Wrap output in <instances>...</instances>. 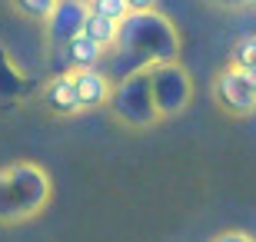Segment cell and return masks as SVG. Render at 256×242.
<instances>
[{
  "label": "cell",
  "instance_id": "cell-15",
  "mask_svg": "<svg viewBox=\"0 0 256 242\" xmlns=\"http://www.w3.org/2000/svg\"><path fill=\"white\" fill-rule=\"evenodd\" d=\"M130 10H156V0H130Z\"/></svg>",
  "mask_w": 256,
  "mask_h": 242
},
{
  "label": "cell",
  "instance_id": "cell-17",
  "mask_svg": "<svg viewBox=\"0 0 256 242\" xmlns=\"http://www.w3.org/2000/svg\"><path fill=\"white\" fill-rule=\"evenodd\" d=\"M223 3H250V0H223Z\"/></svg>",
  "mask_w": 256,
  "mask_h": 242
},
{
  "label": "cell",
  "instance_id": "cell-11",
  "mask_svg": "<svg viewBox=\"0 0 256 242\" xmlns=\"http://www.w3.org/2000/svg\"><path fill=\"white\" fill-rule=\"evenodd\" d=\"M10 7L17 10L20 17L34 20V23H47V17L57 7V0H10Z\"/></svg>",
  "mask_w": 256,
  "mask_h": 242
},
{
  "label": "cell",
  "instance_id": "cell-14",
  "mask_svg": "<svg viewBox=\"0 0 256 242\" xmlns=\"http://www.w3.org/2000/svg\"><path fill=\"white\" fill-rule=\"evenodd\" d=\"M213 242H256L250 233H220Z\"/></svg>",
  "mask_w": 256,
  "mask_h": 242
},
{
  "label": "cell",
  "instance_id": "cell-18",
  "mask_svg": "<svg viewBox=\"0 0 256 242\" xmlns=\"http://www.w3.org/2000/svg\"><path fill=\"white\" fill-rule=\"evenodd\" d=\"M250 3H253V7H256V0H250Z\"/></svg>",
  "mask_w": 256,
  "mask_h": 242
},
{
  "label": "cell",
  "instance_id": "cell-9",
  "mask_svg": "<svg viewBox=\"0 0 256 242\" xmlns=\"http://www.w3.org/2000/svg\"><path fill=\"white\" fill-rule=\"evenodd\" d=\"M47 103L57 113H80L84 103H80V93H76V80L74 73H57L47 83Z\"/></svg>",
  "mask_w": 256,
  "mask_h": 242
},
{
  "label": "cell",
  "instance_id": "cell-10",
  "mask_svg": "<svg viewBox=\"0 0 256 242\" xmlns=\"http://www.w3.org/2000/svg\"><path fill=\"white\" fill-rule=\"evenodd\" d=\"M84 33H86V37H94L100 47L114 50L116 40H120V20L104 17V13H94V10H90V20H86V30H84Z\"/></svg>",
  "mask_w": 256,
  "mask_h": 242
},
{
  "label": "cell",
  "instance_id": "cell-6",
  "mask_svg": "<svg viewBox=\"0 0 256 242\" xmlns=\"http://www.w3.org/2000/svg\"><path fill=\"white\" fill-rule=\"evenodd\" d=\"M213 93H216L223 110L236 113V116H246V113L256 110V86L246 80V73H243L240 66H226V70L216 76Z\"/></svg>",
  "mask_w": 256,
  "mask_h": 242
},
{
  "label": "cell",
  "instance_id": "cell-7",
  "mask_svg": "<svg viewBox=\"0 0 256 242\" xmlns=\"http://www.w3.org/2000/svg\"><path fill=\"white\" fill-rule=\"evenodd\" d=\"M74 80H76V93H80V103L84 110L90 106H106L114 100V80L106 73L104 66H90V70H74Z\"/></svg>",
  "mask_w": 256,
  "mask_h": 242
},
{
  "label": "cell",
  "instance_id": "cell-3",
  "mask_svg": "<svg viewBox=\"0 0 256 242\" xmlns=\"http://www.w3.org/2000/svg\"><path fill=\"white\" fill-rule=\"evenodd\" d=\"M153 70V66H150ZM150 70L143 73H133L126 80L114 86V113L130 126H150V123L160 120V106H156V96H153V76Z\"/></svg>",
  "mask_w": 256,
  "mask_h": 242
},
{
  "label": "cell",
  "instance_id": "cell-8",
  "mask_svg": "<svg viewBox=\"0 0 256 242\" xmlns=\"http://www.w3.org/2000/svg\"><path fill=\"white\" fill-rule=\"evenodd\" d=\"M66 60H70V70H90V66H104L106 60V47H100L94 37H86V33H80V37H74L70 43L64 47Z\"/></svg>",
  "mask_w": 256,
  "mask_h": 242
},
{
  "label": "cell",
  "instance_id": "cell-2",
  "mask_svg": "<svg viewBox=\"0 0 256 242\" xmlns=\"http://www.w3.org/2000/svg\"><path fill=\"white\" fill-rule=\"evenodd\" d=\"M50 196V179L30 163H17L0 173V219L17 223L27 219L47 203Z\"/></svg>",
  "mask_w": 256,
  "mask_h": 242
},
{
  "label": "cell",
  "instance_id": "cell-12",
  "mask_svg": "<svg viewBox=\"0 0 256 242\" xmlns=\"http://www.w3.org/2000/svg\"><path fill=\"white\" fill-rule=\"evenodd\" d=\"M233 66H256V33H246L233 43Z\"/></svg>",
  "mask_w": 256,
  "mask_h": 242
},
{
  "label": "cell",
  "instance_id": "cell-16",
  "mask_svg": "<svg viewBox=\"0 0 256 242\" xmlns=\"http://www.w3.org/2000/svg\"><path fill=\"white\" fill-rule=\"evenodd\" d=\"M240 70H243V73H246V80L256 86V66H240Z\"/></svg>",
  "mask_w": 256,
  "mask_h": 242
},
{
  "label": "cell",
  "instance_id": "cell-4",
  "mask_svg": "<svg viewBox=\"0 0 256 242\" xmlns=\"http://www.w3.org/2000/svg\"><path fill=\"white\" fill-rule=\"evenodd\" d=\"M153 76V96H156V106H160V116H170V113H180L193 96L190 76L176 60L173 63H156L150 70Z\"/></svg>",
  "mask_w": 256,
  "mask_h": 242
},
{
  "label": "cell",
  "instance_id": "cell-1",
  "mask_svg": "<svg viewBox=\"0 0 256 242\" xmlns=\"http://www.w3.org/2000/svg\"><path fill=\"white\" fill-rule=\"evenodd\" d=\"M180 50V37L160 10H130L120 20V40L106 50L104 70L114 83L133 73H143L156 63H173Z\"/></svg>",
  "mask_w": 256,
  "mask_h": 242
},
{
  "label": "cell",
  "instance_id": "cell-13",
  "mask_svg": "<svg viewBox=\"0 0 256 242\" xmlns=\"http://www.w3.org/2000/svg\"><path fill=\"white\" fill-rule=\"evenodd\" d=\"M90 10L104 13V17H114V20H124L130 13V0H90Z\"/></svg>",
  "mask_w": 256,
  "mask_h": 242
},
{
  "label": "cell",
  "instance_id": "cell-5",
  "mask_svg": "<svg viewBox=\"0 0 256 242\" xmlns=\"http://www.w3.org/2000/svg\"><path fill=\"white\" fill-rule=\"evenodd\" d=\"M90 20V0H57L54 13L47 17V40L50 47H66L74 37H80Z\"/></svg>",
  "mask_w": 256,
  "mask_h": 242
}]
</instances>
